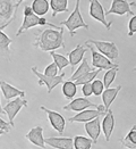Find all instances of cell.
I'll list each match as a JSON object with an SVG mask.
<instances>
[{"label":"cell","mask_w":136,"mask_h":149,"mask_svg":"<svg viewBox=\"0 0 136 149\" xmlns=\"http://www.w3.org/2000/svg\"><path fill=\"white\" fill-rule=\"evenodd\" d=\"M50 55H51V57L53 58V63L57 65L58 71H60V72H61V71L65 68V67H66V66H68V65H69L68 59H67V58H66L64 55L56 54L55 51H50Z\"/></svg>","instance_id":"29"},{"label":"cell","mask_w":136,"mask_h":149,"mask_svg":"<svg viewBox=\"0 0 136 149\" xmlns=\"http://www.w3.org/2000/svg\"><path fill=\"white\" fill-rule=\"evenodd\" d=\"M79 2H81V0H76V5H75L74 10L70 13L69 17L66 21L61 22V24L65 25L68 29L70 37H74L75 31L77 29H79V27H84V29L88 30V25L85 23L83 16H82V13L79 10V5H81Z\"/></svg>","instance_id":"3"},{"label":"cell","mask_w":136,"mask_h":149,"mask_svg":"<svg viewBox=\"0 0 136 149\" xmlns=\"http://www.w3.org/2000/svg\"><path fill=\"white\" fill-rule=\"evenodd\" d=\"M44 143L56 149H74L73 138L66 137H50L44 139Z\"/></svg>","instance_id":"14"},{"label":"cell","mask_w":136,"mask_h":149,"mask_svg":"<svg viewBox=\"0 0 136 149\" xmlns=\"http://www.w3.org/2000/svg\"><path fill=\"white\" fill-rule=\"evenodd\" d=\"M27 106V100L22 97H17V98H14L12 101H9L2 109L3 112L8 115V118H9V125L14 126V120L16 117V115L18 114V112L24 107Z\"/></svg>","instance_id":"8"},{"label":"cell","mask_w":136,"mask_h":149,"mask_svg":"<svg viewBox=\"0 0 136 149\" xmlns=\"http://www.w3.org/2000/svg\"><path fill=\"white\" fill-rule=\"evenodd\" d=\"M135 5V2H128L127 0H112L111 7L104 12L106 15H110V14H115V15H119L123 16L125 14L127 15H134V12L130 9V6Z\"/></svg>","instance_id":"11"},{"label":"cell","mask_w":136,"mask_h":149,"mask_svg":"<svg viewBox=\"0 0 136 149\" xmlns=\"http://www.w3.org/2000/svg\"><path fill=\"white\" fill-rule=\"evenodd\" d=\"M1 114H5V112H3L2 107H1V104H0V115H1Z\"/></svg>","instance_id":"36"},{"label":"cell","mask_w":136,"mask_h":149,"mask_svg":"<svg viewBox=\"0 0 136 149\" xmlns=\"http://www.w3.org/2000/svg\"><path fill=\"white\" fill-rule=\"evenodd\" d=\"M0 130H2V131H5V132H9V130H10V125L9 123H7L5 120H2V118H0Z\"/></svg>","instance_id":"35"},{"label":"cell","mask_w":136,"mask_h":149,"mask_svg":"<svg viewBox=\"0 0 136 149\" xmlns=\"http://www.w3.org/2000/svg\"><path fill=\"white\" fill-rule=\"evenodd\" d=\"M40 109L48 114V118H49V122L51 126L59 134H62L65 129H66V120L64 118V116H62L61 114H59L58 112H55V111H51V109H48L44 106H41Z\"/></svg>","instance_id":"10"},{"label":"cell","mask_w":136,"mask_h":149,"mask_svg":"<svg viewBox=\"0 0 136 149\" xmlns=\"http://www.w3.org/2000/svg\"><path fill=\"white\" fill-rule=\"evenodd\" d=\"M58 73V68H57V65L55 63H51L50 65H48L44 70V73L43 74L46 76H56Z\"/></svg>","instance_id":"32"},{"label":"cell","mask_w":136,"mask_h":149,"mask_svg":"<svg viewBox=\"0 0 136 149\" xmlns=\"http://www.w3.org/2000/svg\"><path fill=\"white\" fill-rule=\"evenodd\" d=\"M101 70H95V71H91L86 74L82 75L81 77H78L76 81H74V83L76 86H83V84H87V83H91L93 80H95V77L98 76Z\"/></svg>","instance_id":"28"},{"label":"cell","mask_w":136,"mask_h":149,"mask_svg":"<svg viewBox=\"0 0 136 149\" xmlns=\"http://www.w3.org/2000/svg\"><path fill=\"white\" fill-rule=\"evenodd\" d=\"M0 89L3 93V97L6 100L14 99V98H17V97H25V92L23 90H19L17 88L12 87V84L5 82V81H0Z\"/></svg>","instance_id":"18"},{"label":"cell","mask_w":136,"mask_h":149,"mask_svg":"<svg viewBox=\"0 0 136 149\" xmlns=\"http://www.w3.org/2000/svg\"><path fill=\"white\" fill-rule=\"evenodd\" d=\"M88 15L95 19L100 22L101 24H103L106 26L107 30H110L111 29L112 22H108L106 19V14H104V9L101 5L99 0H90V9H88Z\"/></svg>","instance_id":"7"},{"label":"cell","mask_w":136,"mask_h":149,"mask_svg":"<svg viewBox=\"0 0 136 149\" xmlns=\"http://www.w3.org/2000/svg\"><path fill=\"white\" fill-rule=\"evenodd\" d=\"M34 47L42 51H53L59 48H65L64 42V27H52L39 31L35 34Z\"/></svg>","instance_id":"1"},{"label":"cell","mask_w":136,"mask_h":149,"mask_svg":"<svg viewBox=\"0 0 136 149\" xmlns=\"http://www.w3.org/2000/svg\"><path fill=\"white\" fill-rule=\"evenodd\" d=\"M87 43L95 47V49L99 51L101 55L107 57L109 61H116L119 57V50L115 42H108V41H98V40H87Z\"/></svg>","instance_id":"4"},{"label":"cell","mask_w":136,"mask_h":149,"mask_svg":"<svg viewBox=\"0 0 136 149\" xmlns=\"http://www.w3.org/2000/svg\"><path fill=\"white\" fill-rule=\"evenodd\" d=\"M120 90H122V86H118L117 88H107L106 90H103L101 96H102V101H103V107L106 111L110 108V105L116 99Z\"/></svg>","instance_id":"19"},{"label":"cell","mask_w":136,"mask_h":149,"mask_svg":"<svg viewBox=\"0 0 136 149\" xmlns=\"http://www.w3.org/2000/svg\"><path fill=\"white\" fill-rule=\"evenodd\" d=\"M136 32V16L133 15L128 23V37H133Z\"/></svg>","instance_id":"33"},{"label":"cell","mask_w":136,"mask_h":149,"mask_svg":"<svg viewBox=\"0 0 136 149\" xmlns=\"http://www.w3.org/2000/svg\"><path fill=\"white\" fill-rule=\"evenodd\" d=\"M92 140L90 138L83 136H76L73 139V147L74 149H91L92 147Z\"/></svg>","instance_id":"26"},{"label":"cell","mask_w":136,"mask_h":149,"mask_svg":"<svg viewBox=\"0 0 136 149\" xmlns=\"http://www.w3.org/2000/svg\"><path fill=\"white\" fill-rule=\"evenodd\" d=\"M39 25V16H37L34 13L32 12L31 6H25L24 7V19L23 23L21 25V27L18 29V31L16 32V37H19L21 34H23L25 31L35 27Z\"/></svg>","instance_id":"9"},{"label":"cell","mask_w":136,"mask_h":149,"mask_svg":"<svg viewBox=\"0 0 136 149\" xmlns=\"http://www.w3.org/2000/svg\"><path fill=\"white\" fill-rule=\"evenodd\" d=\"M101 121H100V117H97L92 121H88L85 123V131L87 132L90 139L92 140V143H97L98 142V139L100 137V133H101Z\"/></svg>","instance_id":"17"},{"label":"cell","mask_w":136,"mask_h":149,"mask_svg":"<svg viewBox=\"0 0 136 149\" xmlns=\"http://www.w3.org/2000/svg\"><path fill=\"white\" fill-rule=\"evenodd\" d=\"M97 104L92 102L91 100H88L85 97H81V98H75V99H72V101L64 106V109L65 111H74V112H82L84 109H88V108H93L95 109L97 108Z\"/></svg>","instance_id":"12"},{"label":"cell","mask_w":136,"mask_h":149,"mask_svg":"<svg viewBox=\"0 0 136 149\" xmlns=\"http://www.w3.org/2000/svg\"><path fill=\"white\" fill-rule=\"evenodd\" d=\"M122 145L125 148L135 149L136 148V125H134L127 136L122 139Z\"/></svg>","instance_id":"23"},{"label":"cell","mask_w":136,"mask_h":149,"mask_svg":"<svg viewBox=\"0 0 136 149\" xmlns=\"http://www.w3.org/2000/svg\"><path fill=\"white\" fill-rule=\"evenodd\" d=\"M12 42V39L0 30V54L1 55H9V52H10L9 47H10Z\"/></svg>","instance_id":"27"},{"label":"cell","mask_w":136,"mask_h":149,"mask_svg":"<svg viewBox=\"0 0 136 149\" xmlns=\"http://www.w3.org/2000/svg\"><path fill=\"white\" fill-rule=\"evenodd\" d=\"M62 93L65 96L66 99L72 100L76 96V92H77V86L75 84L73 81H66L62 83Z\"/></svg>","instance_id":"25"},{"label":"cell","mask_w":136,"mask_h":149,"mask_svg":"<svg viewBox=\"0 0 136 149\" xmlns=\"http://www.w3.org/2000/svg\"><path fill=\"white\" fill-rule=\"evenodd\" d=\"M101 125H102V132L104 134L106 140L109 141L112 134V131H113V127H115V117H113V113L110 108L104 114V117L101 122Z\"/></svg>","instance_id":"16"},{"label":"cell","mask_w":136,"mask_h":149,"mask_svg":"<svg viewBox=\"0 0 136 149\" xmlns=\"http://www.w3.org/2000/svg\"><path fill=\"white\" fill-rule=\"evenodd\" d=\"M25 138L31 141L34 146L37 147H40V148L44 149L46 148V143H44V138H43V129L42 126L37 125L35 127L31 129L30 132L25 136Z\"/></svg>","instance_id":"15"},{"label":"cell","mask_w":136,"mask_h":149,"mask_svg":"<svg viewBox=\"0 0 136 149\" xmlns=\"http://www.w3.org/2000/svg\"><path fill=\"white\" fill-rule=\"evenodd\" d=\"M118 71H119V68H111V70H108V71L106 72V74L103 76V81H102L103 87L109 88L111 86L112 82H113L115 79H116V75L118 73Z\"/></svg>","instance_id":"30"},{"label":"cell","mask_w":136,"mask_h":149,"mask_svg":"<svg viewBox=\"0 0 136 149\" xmlns=\"http://www.w3.org/2000/svg\"><path fill=\"white\" fill-rule=\"evenodd\" d=\"M18 3L15 0H0V30L2 31L16 18Z\"/></svg>","instance_id":"2"},{"label":"cell","mask_w":136,"mask_h":149,"mask_svg":"<svg viewBox=\"0 0 136 149\" xmlns=\"http://www.w3.org/2000/svg\"><path fill=\"white\" fill-rule=\"evenodd\" d=\"M49 6L52 9V16H57L59 13H68V0H50Z\"/></svg>","instance_id":"22"},{"label":"cell","mask_w":136,"mask_h":149,"mask_svg":"<svg viewBox=\"0 0 136 149\" xmlns=\"http://www.w3.org/2000/svg\"><path fill=\"white\" fill-rule=\"evenodd\" d=\"M91 87H92V95H94L95 97L101 96L102 92H103V90H104L103 83L100 80H93L91 82Z\"/></svg>","instance_id":"31"},{"label":"cell","mask_w":136,"mask_h":149,"mask_svg":"<svg viewBox=\"0 0 136 149\" xmlns=\"http://www.w3.org/2000/svg\"><path fill=\"white\" fill-rule=\"evenodd\" d=\"M85 46L88 47V50L91 51L92 55V65L93 67H97L98 70H111V68H119L118 64H115L111 61H109L107 57H104L103 55H101L98 50L95 49L92 45L85 42Z\"/></svg>","instance_id":"5"},{"label":"cell","mask_w":136,"mask_h":149,"mask_svg":"<svg viewBox=\"0 0 136 149\" xmlns=\"http://www.w3.org/2000/svg\"><path fill=\"white\" fill-rule=\"evenodd\" d=\"M31 70H32V72L34 73V75L39 79L37 84H39V86H46L47 89H48V92H49V93L55 89V88L57 87L58 84L62 83L64 77H65V72H61V74L56 75V76H46L44 74L40 73L37 70L35 66H33Z\"/></svg>","instance_id":"6"},{"label":"cell","mask_w":136,"mask_h":149,"mask_svg":"<svg viewBox=\"0 0 136 149\" xmlns=\"http://www.w3.org/2000/svg\"><path fill=\"white\" fill-rule=\"evenodd\" d=\"M106 113H102L98 111V109H93V108H88V109H84L78 114H76L73 117H69L68 121L69 122H79V123H86L88 121H92L97 117H100L102 115H104Z\"/></svg>","instance_id":"13"},{"label":"cell","mask_w":136,"mask_h":149,"mask_svg":"<svg viewBox=\"0 0 136 149\" xmlns=\"http://www.w3.org/2000/svg\"><path fill=\"white\" fill-rule=\"evenodd\" d=\"M5 133H6V132H5V131H2V130H0V137H1V136H2V134H5Z\"/></svg>","instance_id":"37"},{"label":"cell","mask_w":136,"mask_h":149,"mask_svg":"<svg viewBox=\"0 0 136 149\" xmlns=\"http://www.w3.org/2000/svg\"><path fill=\"white\" fill-rule=\"evenodd\" d=\"M91 71H94V70L91 68V66L88 65L86 58H83V59H82V64L78 66V68H76V71L73 73V75H72V77H70L69 81H73V82H74L78 77H81L82 75L86 74V73L91 72Z\"/></svg>","instance_id":"24"},{"label":"cell","mask_w":136,"mask_h":149,"mask_svg":"<svg viewBox=\"0 0 136 149\" xmlns=\"http://www.w3.org/2000/svg\"><path fill=\"white\" fill-rule=\"evenodd\" d=\"M82 93L83 96L87 98L92 95V87H91V83H87V84H83L82 86Z\"/></svg>","instance_id":"34"},{"label":"cell","mask_w":136,"mask_h":149,"mask_svg":"<svg viewBox=\"0 0 136 149\" xmlns=\"http://www.w3.org/2000/svg\"><path fill=\"white\" fill-rule=\"evenodd\" d=\"M32 12L34 13L39 17H43L44 15H47L49 12V2L48 0H33L32 2Z\"/></svg>","instance_id":"21"},{"label":"cell","mask_w":136,"mask_h":149,"mask_svg":"<svg viewBox=\"0 0 136 149\" xmlns=\"http://www.w3.org/2000/svg\"><path fill=\"white\" fill-rule=\"evenodd\" d=\"M23 1H24V0H18V2H17V3H18V6H21V5H22V2H23Z\"/></svg>","instance_id":"38"},{"label":"cell","mask_w":136,"mask_h":149,"mask_svg":"<svg viewBox=\"0 0 136 149\" xmlns=\"http://www.w3.org/2000/svg\"><path fill=\"white\" fill-rule=\"evenodd\" d=\"M86 51L87 50L84 47H82L81 45H78L74 50H72L68 54V62H69V64L73 67H75L77 64H79V63L82 62V59L84 58V55H85Z\"/></svg>","instance_id":"20"}]
</instances>
